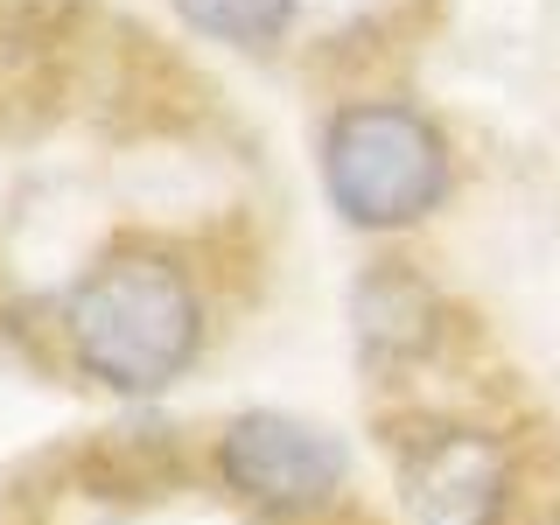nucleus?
<instances>
[{
	"label": "nucleus",
	"mask_w": 560,
	"mask_h": 525,
	"mask_svg": "<svg viewBox=\"0 0 560 525\" xmlns=\"http://www.w3.org/2000/svg\"><path fill=\"white\" fill-rule=\"evenodd\" d=\"M63 343L92 385L162 393L203 350V294L162 253H113L70 288Z\"/></svg>",
	"instance_id": "nucleus-1"
},
{
	"label": "nucleus",
	"mask_w": 560,
	"mask_h": 525,
	"mask_svg": "<svg viewBox=\"0 0 560 525\" xmlns=\"http://www.w3.org/2000/svg\"><path fill=\"white\" fill-rule=\"evenodd\" d=\"M323 197L350 232H407L448 197V140L407 98H364L323 127Z\"/></svg>",
	"instance_id": "nucleus-2"
},
{
	"label": "nucleus",
	"mask_w": 560,
	"mask_h": 525,
	"mask_svg": "<svg viewBox=\"0 0 560 525\" xmlns=\"http://www.w3.org/2000/svg\"><path fill=\"white\" fill-rule=\"evenodd\" d=\"M218 477L232 483L245 504H259V512L302 518V512L337 504V490L350 477V455H343L337 434L302 420V413L253 407L218 434Z\"/></svg>",
	"instance_id": "nucleus-3"
},
{
	"label": "nucleus",
	"mask_w": 560,
	"mask_h": 525,
	"mask_svg": "<svg viewBox=\"0 0 560 525\" xmlns=\"http://www.w3.org/2000/svg\"><path fill=\"white\" fill-rule=\"evenodd\" d=\"M512 463L477 428H434L407 448V504L420 525H498Z\"/></svg>",
	"instance_id": "nucleus-4"
},
{
	"label": "nucleus",
	"mask_w": 560,
	"mask_h": 525,
	"mask_svg": "<svg viewBox=\"0 0 560 525\" xmlns=\"http://www.w3.org/2000/svg\"><path fill=\"white\" fill-rule=\"evenodd\" d=\"M294 8L302 0H175V14L189 28L210 35V43H232V49H273L294 28Z\"/></svg>",
	"instance_id": "nucleus-5"
}]
</instances>
